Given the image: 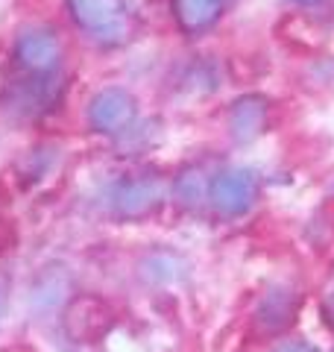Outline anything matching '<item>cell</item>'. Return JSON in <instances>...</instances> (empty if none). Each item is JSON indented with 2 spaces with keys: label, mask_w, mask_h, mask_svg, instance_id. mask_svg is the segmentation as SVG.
I'll use <instances>...</instances> for the list:
<instances>
[{
  "label": "cell",
  "mask_w": 334,
  "mask_h": 352,
  "mask_svg": "<svg viewBox=\"0 0 334 352\" xmlns=\"http://www.w3.org/2000/svg\"><path fill=\"white\" fill-rule=\"evenodd\" d=\"M71 18L76 27L88 32L94 41L120 44L126 38V12L120 0H68Z\"/></svg>",
  "instance_id": "6da1fadb"
},
{
  "label": "cell",
  "mask_w": 334,
  "mask_h": 352,
  "mask_svg": "<svg viewBox=\"0 0 334 352\" xmlns=\"http://www.w3.org/2000/svg\"><path fill=\"white\" fill-rule=\"evenodd\" d=\"M62 59L59 38L47 27H27L15 38V62L30 76H50Z\"/></svg>",
  "instance_id": "7a4b0ae2"
},
{
  "label": "cell",
  "mask_w": 334,
  "mask_h": 352,
  "mask_svg": "<svg viewBox=\"0 0 334 352\" xmlns=\"http://www.w3.org/2000/svg\"><path fill=\"white\" fill-rule=\"evenodd\" d=\"M135 118V100L124 88H103L88 109V120L97 132H124Z\"/></svg>",
  "instance_id": "3957f363"
},
{
  "label": "cell",
  "mask_w": 334,
  "mask_h": 352,
  "mask_svg": "<svg viewBox=\"0 0 334 352\" xmlns=\"http://www.w3.org/2000/svg\"><path fill=\"white\" fill-rule=\"evenodd\" d=\"M255 197V179L247 170H229L220 173L211 185V200L220 212H243Z\"/></svg>",
  "instance_id": "277c9868"
},
{
  "label": "cell",
  "mask_w": 334,
  "mask_h": 352,
  "mask_svg": "<svg viewBox=\"0 0 334 352\" xmlns=\"http://www.w3.org/2000/svg\"><path fill=\"white\" fill-rule=\"evenodd\" d=\"M223 3L226 0H173V15L188 36H194L214 24L223 12Z\"/></svg>",
  "instance_id": "5b68a950"
},
{
  "label": "cell",
  "mask_w": 334,
  "mask_h": 352,
  "mask_svg": "<svg viewBox=\"0 0 334 352\" xmlns=\"http://www.w3.org/2000/svg\"><path fill=\"white\" fill-rule=\"evenodd\" d=\"M267 124V106L261 97H243L232 106L229 112V126H232V135L238 141H249L255 138Z\"/></svg>",
  "instance_id": "8992f818"
},
{
  "label": "cell",
  "mask_w": 334,
  "mask_h": 352,
  "mask_svg": "<svg viewBox=\"0 0 334 352\" xmlns=\"http://www.w3.org/2000/svg\"><path fill=\"white\" fill-rule=\"evenodd\" d=\"M155 197H159V188L153 179H129L120 188V206H126V212H141L153 206Z\"/></svg>",
  "instance_id": "52a82bcc"
},
{
  "label": "cell",
  "mask_w": 334,
  "mask_h": 352,
  "mask_svg": "<svg viewBox=\"0 0 334 352\" xmlns=\"http://www.w3.org/2000/svg\"><path fill=\"white\" fill-rule=\"evenodd\" d=\"M291 3H311V0H291Z\"/></svg>",
  "instance_id": "ba28073f"
}]
</instances>
